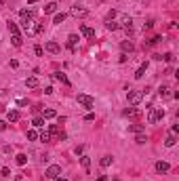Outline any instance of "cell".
<instances>
[{"instance_id": "obj_41", "label": "cell", "mask_w": 179, "mask_h": 181, "mask_svg": "<svg viewBox=\"0 0 179 181\" xmlns=\"http://www.w3.org/2000/svg\"><path fill=\"white\" fill-rule=\"evenodd\" d=\"M0 131H6V122L4 120H0Z\"/></svg>"}, {"instance_id": "obj_43", "label": "cell", "mask_w": 179, "mask_h": 181, "mask_svg": "<svg viewBox=\"0 0 179 181\" xmlns=\"http://www.w3.org/2000/svg\"><path fill=\"white\" fill-rule=\"evenodd\" d=\"M97 181H105V177H97Z\"/></svg>"}, {"instance_id": "obj_26", "label": "cell", "mask_w": 179, "mask_h": 181, "mask_svg": "<svg viewBox=\"0 0 179 181\" xmlns=\"http://www.w3.org/2000/svg\"><path fill=\"white\" fill-rule=\"evenodd\" d=\"M8 32H11V36H13V34H19V25L13 23V21H8Z\"/></svg>"}, {"instance_id": "obj_18", "label": "cell", "mask_w": 179, "mask_h": 181, "mask_svg": "<svg viewBox=\"0 0 179 181\" xmlns=\"http://www.w3.org/2000/svg\"><path fill=\"white\" fill-rule=\"evenodd\" d=\"M53 76H55V80H59V82H63V84H70V80H68V76H65V74H61V72H55Z\"/></svg>"}, {"instance_id": "obj_37", "label": "cell", "mask_w": 179, "mask_h": 181, "mask_svg": "<svg viewBox=\"0 0 179 181\" xmlns=\"http://www.w3.org/2000/svg\"><path fill=\"white\" fill-rule=\"evenodd\" d=\"M160 40H162V36H154V38H152V40H150V44H158V42H160Z\"/></svg>"}, {"instance_id": "obj_15", "label": "cell", "mask_w": 179, "mask_h": 181, "mask_svg": "<svg viewBox=\"0 0 179 181\" xmlns=\"http://www.w3.org/2000/svg\"><path fill=\"white\" fill-rule=\"evenodd\" d=\"M11 42H13V46H17V48H19V46L23 44V38H21V34H13V36H11Z\"/></svg>"}, {"instance_id": "obj_29", "label": "cell", "mask_w": 179, "mask_h": 181, "mask_svg": "<svg viewBox=\"0 0 179 181\" xmlns=\"http://www.w3.org/2000/svg\"><path fill=\"white\" fill-rule=\"evenodd\" d=\"M112 160H114L112 156H103V158H101V166H103V169H105V166H110V164H112Z\"/></svg>"}, {"instance_id": "obj_7", "label": "cell", "mask_w": 179, "mask_h": 181, "mask_svg": "<svg viewBox=\"0 0 179 181\" xmlns=\"http://www.w3.org/2000/svg\"><path fill=\"white\" fill-rule=\"evenodd\" d=\"M156 171H158V173H169V171H171V164L164 162V160H158V162H156Z\"/></svg>"}, {"instance_id": "obj_39", "label": "cell", "mask_w": 179, "mask_h": 181, "mask_svg": "<svg viewBox=\"0 0 179 181\" xmlns=\"http://www.w3.org/2000/svg\"><path fill=\"white\" fill-rule=\"evenodd\" d=\"M171 133H173V135H177V133H179V127H177V124H173V129H171Z\"/></svg>"}, {"instance_id": "obj_9", "label": "cell", "mask_w": 179, "mask_h": 181, "mask_svg": "<svg viewBox=\"0 0 179 181\" xmlns=\"http://www.w3.org/2000/svg\"><path fill=\"white\" fill-rule=\"evenodd\" d=\"M124 116H127V118H139V116H141V110L129 107V110H124Z\"/></svg>"}, {"instance_id": "obj_32", "label": "cell", "mask_w": 179, "mask_h": 181, "mask_svg": "<svg viewBox=\"0 0 179 181\" xmlns=\"http://www.w3.org/2000/svg\"><path fill=\"white\" fill-rule=\"evenodd\" d=\"M135 141H137V143H145V141H148V137L143 135V133H137V139H135Z\"/></svg>"}, {"instance_id": "obj_3", "label": "cell", "mask_w": 179, "mask_h": 181, "mask_svg": "<svg viewBox=\"0 0 179 181\" xmlns=\"http://www.w3.org/2000/svg\"><path fill=\"white\" fill-rule=\"evenodd\" d=\"M45 175L48 177V179H57V177L61 175V166H59V164H51V166L46 169Z\"/></svg>"}, {"instance_id": "obj_30", "label": "cell", "mask_w": 179, "mask_h": 181, "mask_svg": "<svg viewBox=\"0 0 179 181\" xmlns=\"http://www.w3.org/2000/svg\"><path fill=\"white\" fill-rule=\"evenodd\" d=\"M80 164H82L85 169H89V166H91V158H89V156H82V158H80Z\"/></svg>"}, {"instance_id": "obj_14", "label": "cell", "mask_w": 179, "mask_h": 181, "mask_svg": "<svg viewBox=\"0 0 179 181\" xmlns=\"http://www.w3.org/2000/svg\"><path fill=\"white\" fill-rule=\"evenodd\" d=\"M78 40H80V38H78L76 34H70V36H68V46L74 51V48H76V44H78Z\"/></svg>"}, {"instance_id": "obj_20", "label": "cell", "mask_w": 179, "mask_h": 181, "mask_svg": "<svg viewBox=\"0 0 179 181\" xmlns=\"http://www.w3.org/2000/svg\"><path fill=\"white\" fill-rule=\"evenodd\" d=\"M57 6H59L57 2H48V4L45 6V13H46V15H51V13H55V11H57Z\"/></svg>"}, {"instance_id": "obj_42", "label": "cell", "mask_w": 179, "mask_h": 181, "mask_svg": "<svg viewBox=\"0 0 179 181\" xmlns=\"http://www.w3.org/2000/svg\"><path fill=\"white\" fill-rule=\"evenodd\" d=\"M53 181H68V179H65V177H61V175H59V177H57V179H53Z\"/></svg>"}, {"instance_id": "obj_12", "label": "cell", "mask_w": 179, "mask_h": 181, "mask_svg": "<svg viewBox=\"0 0 179 181\" xmlns=\"http://www.w3.org/2000/svg\"><path fill=\"white\" fill-rule=\"evenodd\" d=\"M158 95H160L162 99H169V97H171V87H167V84H162V87L158 89Z\"/></svg>"}, {"instance_id": "obj_35", "label": "cell", "mask_w": 179, "mask_h": 181, "mask_svg": "<svg viewBox=\"0 0 179 181\" xmlns=\"http://www.w3.org/2000/svg\"><path fill=\"white\" fill-rule=\"evenodd\" d=\"M0 175H2V177H11V169H6V166H2V171H0Z\"/></svg>"}, {"instance_id": "obj_25", "label": "cell", "mask_w": 179, "mask_h": 181, "mask_svg": "<svg viewBox=\"0 0 179 181\" xmlns=\"http://www.w3.org/2000/svg\"><path fill=\"white\" fill-rule=\"evenodd\" d=\"M38 139H40L42 143H48V141H51V133H48V131H42V133L38 135Z\"/></svg>"}, {"instance_id": "obj_33", "label": "cell", "mask_w": 179, "mask_h": 181, "mask_svg": "<svg viewBox=\"0 0 179 181\" xmlns=\"http://www.w3.org/2000/svg\"><path fill=\"white\" fill-rule=\"evenodd\" d=\"M162 59H164L167 63H171V61H173L175 57H173V53H164V55H162Z\"/></svg>"}, {"instance_id": "obj_31", "label": "cell", "mask_w": 179, "mask_h": 181, "mask_svg": "<svg viewBox=\"0 0 179 181\" xmlns=\"http://www.w3.org/2000/svg\"><path fill=\"white\" fill-rule=\"evenodd\" d=\"M28 139H30V141H36V139H38V133H36L34 129H30V131H28Z\"/></svg>"}, {"instance_id": "obj_19", "label": "cell", "mask_w": 179, "mask_h": 181, "mask_svg": "<svg viewBox=\"0 0 179 181\" xmlns=\"http://www.w3.org/2000/svg\"><path fill=\"white\" fill-rule=\"evenodd\" d=\"M6 118H8V122H17V120H19V112H17V110H11V112L6 114Z\"/></svg>"}, {"instance_id": "obj_16", "label": "cell", "mask_w": 179, "mask_h": 181, "mask_svg": "<svg viewBox=\"0 0 179 181\" xmlns=\"http://www.w3.org/2000/svg\"><path fill=\"white\" fill-rule=\"evenodd\" d=\"M25 87H28V89H36V87H38V78H36V76H30V78L25 80Z\"/></svg>"}, {"instance_id": "obj_24", "label": "cell", "mask_w": 179, "mask_h": 181, "mask_svg": "<svg viewBox=\"0 0 179 181\" xmlns=\"http://www.w3.org/2000/svg\"><path fill=\"white\" fill-rule=\"evenodd\" d=\"M175 143H177V139H175V135H173V133H171V135L167 137V141H164V145H167V147H173V145H175Z\"/></svg>"}, {"instance_id": "obj_38", "label": "cell", "mask_w": 179, "mask_h": 181, "mask_svg": "<svg viewBox=\"0 0 179 181\" xmlns=\"http://www.w3.org/2000/svg\"><path fill=\"white\" fill-rule=\"evenodd\" d=\"M34 53H36L38 57H42V53H45V51H42V46H36V48H34Z\"/></svg>"}, {"instance_id": "obj_23", "label": "cell", "mask_w": 179, "mask_h": 181, "mask_svg": "<svg viewBox=\"0 0 179 181\" xmlns=\"http://www.w3.org/2000/svg\"><path fill=\"white\" fill-rule=\"evenodd\" d=\"M32 124H34L36 129H40V127H45V118H42V116H36V118L32 120Z\"/></svg>"}, {"instance_id": "obj_2", "label": "cell", "mask_w": 179, "mask_h": 181, "mask_svg": "<svg viewBox=\"0 0 179 181\" xmlns=\"http://www.w3.org/2000/svg\"><path fill=\"white\" fill-rule=\"evenodd\" d=\"M78 103H80V105H85V107H93V105H95V99H93V97H91V95H85V93H80V95H78Z\"/></svg>"}, {"instance_id": "obj_40", "label": "cell", "mask_w": 179, "mask_h": 181, "mask_svg": "<svg viewBox=\"0 0 179 181\" xmlns=\"http://www.w3.org/2000/svg\"><path fill=\"white\" fill-rule=\"evenodd\" d=\"M85 120H95V114H91V112H89V114L85 116Z\"/></svg>"}, {"instance_id": "obj_10", "label": "cell", "mask_w": 179, "mask_h": 181, "mask_svg": "<svg viewBox=\"0 0 179 181\" xmlns=\"http://www.w3.org/2000/svg\"><path fill=\"white\" fill-rule=\"evenodd\" d=\"M145 72H148V63H141V65L137 67V72H135V78H137V80H141V78L145 76Z\"/></svg>"}, {"instance_id": "obj_44", "label": "cell", "mask_w": 179, "mask_h": 181, "mask_svg": "<svg viewBox=\"0 0 179 181\" xmlns=\"http://www.w3.org/2000/svg\"><path fill=\"white\" fill-rule=\"evenodd\" d=\"M34 2H38V0H30V4H34Z\"/></svg>"}, {"instance_id": "obj_8", "label": "cell", "mask_w": 179, "mask_h": 181, "mask_svg": "<svg viewBox=\"0 0 179 181\" xmlns=\"http://www.w3.org/2000/svg\"><path fill=\"white\" fill-rule=\"evenodd\" d=\"M70 13H72L74 17H87V13H89V11H87V8H82V6H72V11H70Z\"/></svg>"}, {"instance_id": "obj_6", "label": "cell", "mask_w": 179, "mask_h": 181, "mask_svg": "<svg viewBox=\"0 0 179 181\" xmlns=\"http://www.w3.org/2000/svg\"><path fill=\"white\" fill-rule=\"evenodd\" d=\"M45 48L48 51V53H53V55H57L59 51H61V46H59V42H55V40H48L45 44Z\"/></svg>"}, {"instance_id": "obj_34", "label": "cell", "mask_w": 179, "mask_h": 181, "mask_svg": "<svg viewBox=\"0 0 179 181\" xmlns=\"http://www.w3.org/2000/svg\"><path fill=\"white\" fill-rule=\"evenodd\" d=\"M48 133H51V137H53V135H59V129H57L55 124H51V127H48Z\"/></svg>"}, {"instance_id": "obj_1", "label": "cell", "mask_w": 179, "mask_h": 181, "mask_svg": "<svg viewBox=\"0 0 179 181\" xmlns=\"http://www.w3.org/2000/svg\"><path fill=\"white\" fill-rule=\"evenodd\" d=\"M127 99H129V103L131 105H137V103H141V99H143V90H135L131 89L127 93Z\"/></svg>"}, {"instance_id": "obj_21", "label": "cell", "mask_w": 179, "mask_h": 181, "mask_svg": "<svg viewBox=\"0 0 179 181\" xmlns=\"http://www.w3.org/2000/svg\"><path fill=\"white\" fill-rule=\"evenodd\" d=\"M15 162H17L19 166H23V164L28 162V156H25V154H17V156H15Z\"/></svg>"}, {"instance_id": "obj_17", "label": "cell", "mask_w": 179, "mask_h": 181, "mask_svg": "<svg viewBox=\"0 0 179 181\" xmlns=\"http://www.w3.org/2000/svg\"><path fill=\"white\" fill-rule=\"evenodd\" d=\"M55 116H57V112L51 110V107H46L45 112H42V118H45V120H51V118H55Z\"/></svg>"}, {"instance_id": "obj_11", "label": "cell", "mask_w": 179, "mask_h": 181, "mask_svg": "<svg viewBox=\"0 0 179 181\" xmlns=\"http://www.w3.org/2000/svg\"><path fill=\"white\" fill-rule=\"evenodd\" d=\"M80 32H82V36H85V38H95V30L89 28V25H82V28H80Z\"/></svg>"}, {"instance_id": "obj_36", "label": "cell", "mask_w": 179, "mask_h": 181, "mask_svg": "<svg viewBox=\"0 0 179 181\" xmlns=\"http://www.w3.org/2000/svg\"><path fill=\"white\" fill-rule=\"evenodd\" d=\"M42 30H45V25H42V23H36V25H34V32H36V34H38V32H42Z\"/></svg>"}, {"instance_id": "obj_5", "label": "cell", "mask_w": 179, "mask_h": 181, "mask_svg": "<svg viewBox=\"0 0 179 181\" xmlns=\"http://www.w3.org/2000/svg\"><path fill=\"white\" fill-rule=\"evenodd\" d=\"M32 19H34V11L32 8H23L21 11V21L23 23H32Z\"/></svg>"}, {"instance_id": "obj_13", "label": "cell", "mask_w": 179, "mask_h": 181, "mask_svg": "<svg viewBox=\"0 0 179 181\" xmlns=\"http://www.w3.org/2000/svg\"><path fill=\"white\" fill-rule=\"evenodd\" d=\"M120 48H122V53H133L135 44L131 42V40H122V44H120Z\"/></svg>"}, {"instance_id": "obj_46", "label": "cell", "mask_w": 179, "mask_h": 181, "mask_svg": "<svg viewBox=\"0 0 179 181\" xmlns=\"http://www.w3.org/2000/svg\"><path fill=\"white\" fill-rule=\"evenodd\" d=\"M0 112H2V107H0Z\"/></svg>"}, {"instance_id": "obj_22", "label": "cell", "mask_w": 179, "mask_h": 181, "mask_svg": "<svg viewBox=\"0 0 179 181\" xmlns=\"http://www.w3.org/2000/svg\"><path fill=\"white\" fill-rule=\"evenodd\" d=\"M105 28H108V30H112V32H114V30H118V23H116V21H114V19H105Z\"/></svg>"}, {"instance_id": "obj_45", "label": "cell", "mask_w": 179, "mask_h": 181, "mask_svg": "<svg viewBox=\"0 0 179 181\" xmlns=\"http://www.w3.org/2000/svg\"><path fill=\"white\" fill-rule=\"evenodd\" d=\"M0 2H4V0H0Z\"/></svg>"}, {"instance_id": "obj_4", "label": "cell", "mask_w": 179, "mask_h": 181, "mask_svg": "<svg viewBox=\"0 0 179 181\" xmlns=\"http://www.w3.org/2000/svg\"><path fill=\"white\" fill-rule=\"evenodd\" d=\"M162 114H164L162 110H150V114H148V122H150V124H156V122L162 118Z\"/></svg>"}, {"instance_id": "obj_28", "label": "cell", "mask_w": 179, "mask_h": 181, "mask_svg": "<svg viewBox=\"0 0 179 181\" xmlns=\"http://www.w3.org/2000/svg\"><path fill=\"white\" fill-rule=\"evenodd\" d=\"M63 21H65V13H57L53 19V23H63Z\"/></svg>"}, {"instance_id": "obj_27", "label": "cell", "mask_w": 179, "mask_h": 181, "mask_svg": "<svg viewBox=\"0 0 179 181\" xmlns=\"http://www.w3.org/2000/svg\"><path fill=\"white\" fill-rule=\"evenodd\" d=\"M129 129H131L133 133H143V131H145V127H143V124H131Z\"/></svg>"}]
</instances>
